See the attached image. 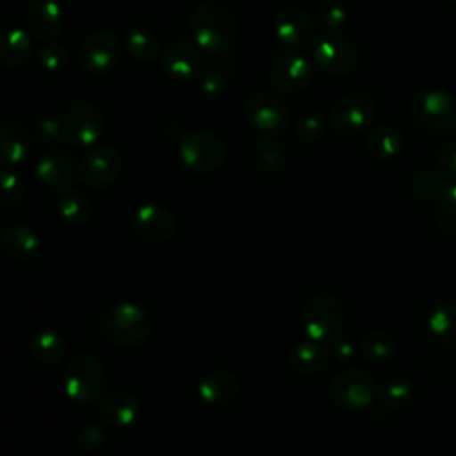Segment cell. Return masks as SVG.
Segmentation results:
<instances>
[{
	"mask_svg": "<svg viewBox=\"0 0 456 456\" xmlns=\"http://www.w3.org/2000/svg\"><path fill=\"white\" fill-rule=\"evenodd\" d=\"M105 130V114L93 102L75 103L61 121V139L68 146L82 148L94 144Z\"/></svg>",
	"mask_w": 456,
	"mask_h": 456,
	"instance_id": "8",
	"label": "cell"
},
{
	"mask_svg": "<svg viewBox=\"0 0 456 456\" xmlns=\"http://www.w3.org/2000/svg\"><path fill=\"white\" fill-rule=\"evenodd\" d=\"M379 394L374 374L362 367H349L331 378L328 385L330 401L342 410H363L370 406Z\"/></svg>",
	"mask_w": 456,
	"mask_h": 456,
	"instance_id": "6",
	"label": "cell"
},
{
	"mask_svg": "<svg viewBox=\"0 0 456 456\" xmlns=\"http://www.w3.org/2000/svg\"><path fill=\"white\" fill-rule=\"evenodd\" d=\"M59 216L69 226H84L93 216V203L91 200L77 189L66 191L59 198Z\"/></svg>",
	"mask_w": 456,
	"mask_h": 456,
	"instance_id": "31",
	"label": "cell"
},
{
	"mask_svg": "<svg viewBox=\"0 0 456 456\" xmlns=\"http://www.w3.org/2000/svg\"><path fill=\"white\" fill-rule=\"evenodd\" d=\"M413 121L429 135H447L456 128V102L440 89H422L411 100Z\"/></svg>",
	"mask_w": 456,
	"mask_h": 456,
	"instance_id": "5",
	"label": "cell"
},
{
	"mask_svg": "<svg viewBox=\"0 0 456 456\" xmlns=\"http://www.w3.org/2000/svg\"><path fill=\"white\" fill-rule=\"evenodd\" d=\"M326 119L319 112H303L294 123V135L303 142H315L322 137Z\"/></svg>",
	"mask_w": 456,
	"mask_h": 456,
	"instance_id": "34",
	"label": "cell"
},
{
	"mask_svg": "<svg viewBox=\"0 0 456 456\" xmlns=\"http://www.w3.org/2000/svg\"><path fill=\"white\" fill-rule=\"evenodd\" d=\"M23 200L21 180L7 169H0V208H14Z\"/></svg>",
	"mask_w": 456,
	"mask_h": 456,
	"instance_id": "35",
	"label": "cell"
},
{
	"mask_svg": "<svg viewBox=\"0 0 456 456\" xmlns=\"http://www.w3.org/2000/svg\"><path fill=\"white\" fill-rule=\"evenodd\" d=\"M317 20L326 28H340L347 20V11L338 0H324L317 9Z\"/></svg>",
	"mask_w": 456,
	"mask_h": 456,
	"instance_id": "38",
	"label": "cell"
},
{
	"mask_svg": "<svg viewBox=\"0 0 456 456\" xmlns=\"http://www.w3.org/2000/svg\"><path fill=\"white\" fill-rule=\"evenodd\" d=\"M440 183H442V180H440L438 173L426 169V171L419 173L417 178L413 180V191L422 200H433Z\"/></svg>",
	"mask_w": 456,
	"mask_h": 456,
	"instance_id": "39",
	"label": "cell"
},
{
	"mask_svg": "<svg viewBox=\"0 0 456 456\" xmlns=\"http://www.w3.org/2000/svg\"><path fill=\"white\" fill-rule=\"evenodd\" d=\"M358 59V46L340 32H330L314 45L315 64L330 75H347L356 68Z\"/></svg>",
	"mask_w": 456,
	"mask_h": 456,
	"instance_id": "11",
	"label": "cell"
},
{
	"mask_svg": "<svg viewBox=\"0 0 456 456\" xmlns=\"http://www.w3.org/2000/svg\"><path fill=\"white\" fill-rule=\"evenodd\" d=\"M28 351L41 363H55L66 353V340L53 330H39L28 338Z\"/></svg>",
	"mask_w": 456,
	"mask_h": 456,
	"instance_id": "30",
	"label": "cell"
},
{
	"mask_svg": "<svg viewBox=\"0 0 456 456\" xmlns=\"http://www.w3.org/2000/svg\"><path fill=\"white\" fill-rule=\"evenodd\" d=\"M228 87V78L223 71L219 69H207L201 73V93L210 96V98H217L221 96Z\"/></svg>",
	"mask_w": 456,
	"mask_h": 456,
	"instance_id": "40",
	"label": "cell"
},
{
	"mask_svg": "<svg viewBox=\"0 0 456 456\" xmlns=\"http://www.w3.org/2000/svg\"><path fill=\"white\" fill-rule=\"evenodd\" d=\"M78 178L91 189H105L112 185L121 171L123 159L110 146H94L78 160Z\"/></svg>",
	"mask_w": 456,
	"mask_h": 456,
	"instance_id": "13",
	"label": "cell"
},
{
	"mask_svg": "<svg viewBox=\"0 0 456 456\" xmlns=\"http://www.w3.org/2000/svg\"><path fill=\"white\" fill-rule=\"evenodd\" d=\"M123 46L128 52L132 59L137 62H151L159 52H160V43L159 37L146 27H132L126 30Z\"/></svg>",
	"mask_w": 456,
	"mask_h": 456,
	"instance_id": "29",
	"label": "cell"
},
{
	"mask_svg": "<svg viewBox=\"0 0 456 456\" xmlns=\"http://www.w3.org/2000/svg\"><path fill=\"white\" fill-rule=\"evenodd\" d=\"M37 135L43 142H53L61 137V123L55 118H41L37 121Z\"/></svg>",
	"mask_w": 456,
	"mask_h": 456,
	"instance_id": "43",
	"label": "cell"
},
{
	"mask_svg": "<svg viewBox=\"0 0 456 456\" xmlns=\"http://www.w3.org/2000/svg\"><path fill=\"white\" fill-rule=\"evenodd\" d=\"M160 66L176 80H192L205 71V55L198 45L178 41L166 46Z\"/></svg>",
	"mask_w": 456,
	"mask_h": 456,
	"instance_id": "15",
	"label": "cell"
},
{
	"mask_svg": "<svg viewBox=\"0 0 456 456\" xmlns=\"http://www.w3.org/2000/svg\"><path fill=\"white\" fill-rule=\"evenodd\" d=\"M135 233L148 242H164L175 233L173 214L159 203H142L132 217Z\"/></svg>",
	"mask_w": 456,
	"mask_h": 456,
	"instance_id": "17",
	"label": "cell"
},
{
	"mask_svg": "<svg viewBox=\"0 0 456 456\" xmlns=\"http://www.w3.org/2000/svg\"><path fill=\"white\" fill-rule=\"evenodd\" d=\"M4 249L18 262H28L36 258L39 251L37 233L25 224H12L4 233Z\"/></svg>",
	"mask_w": 456,
	"mask_h": 456,
	"instance_id": "26",
	"label": "cell"
},
{
	"mask_svg": "<svg viewBox=\"0 0 456 456\" xmlns=\"http://www.w3.org/2000/svg\"><path fill=\"white\" fill-rule=\"evenodd\" d=\"M25 23L32 37L50 41L62 28V9L55 0H37L28 9Z\"/></svg>",
	"mask_w": 456,
	"mask_h": 456,
	"instance_id": "21",
	"label": "cell"
},
{
	"mask_svg": "<svg viewBox=\"0 0 456 456\" xmlns=\"http://www.w3.org/2000/svg\"><path fill=\"white\" fill-rule=\"evenodd\" d=\"M360 351L367 362L381 365V363H388L395 356L397 344L388 333L372 330L362 335Z\"/></svg>",
	"mask_w": 456,
	"mask_h": 456,
	"instance_id": "32",
	"label": "cell"
},
{
	"mask_svg": "<svg viewBox=\"0 0 456 456\" xmlns=\"http://www.w3.org/2000/svg\"><path fill=\"white\" fill-rule=\"evenodd\" d=\"M438 166L447 176L456 178V141L442 146L438 153Z\"/></svg>",
	"mask_w": 456,
	"mask_h": 456,
	"instance_id": "42",
	"label": "cell"
},
{
	"mask_svg": "<svg viewBox=\"0 0 456 456\" xmlns=\"http://www.w3.org/2000/svg\"><path fill=\"white\" fill-rule=\"evenodd\" d=\"M452 2H454V4H456V0H452Z\"/></svg>",
	"mask_w": 456,
	"mask_h": 456,
	"instance_id": "45",
	"label": "cell"
},
{
	"mask_svg": "<svg viewBox=\"0 0 456 456\" xmlns=\"http://www.w3.org/2000/svg\"><path fill=\"white\" fill-rule=\"evenodd\" d=\"M36 57H37V62L41 64V68H45L46 71H57L66 64L68 50L64 45H61L57 41H48L37 48Z\"/></svg>",
	"mask_w": 456,
	"mask_h": 456,
	"instance_id": "36",
	"label": "cell"
},
{
	"mask_svg": "<svg viewBox=\"0 0 456 456\" xmlns=\"http://www.w3.org/2000/svg\"><path fill=\"white\" fill-rule=\"evenodd\" d=\"M105 429L100 424H86L75 435V447L82 452H94L105 442Z\"/></svg>",
	"mask_w": 456,
	"mask_h": 456,
	"instance_id": "37",
	"label": "cell"
},
{
	"mask_svg": "<svg viewBox=\"0 0 456 456\" xmlns=\"http://www.w3.org/2000/svg\"><path fill=\"white\" fill-rule=\"evenodd\" d=\"M267 78L276 93L296 94L310 86L314 78V68L306 57L289 53L278 57L273 62Z\"/></svg>",
	"mask_w": 456,
	"mask_h": 456,
	"instance_id": "14",
	"label": "cell"
},
{
	"mask_svg": "<svg viewBox=\"0 0 456 456\" xmlns=\"http://www.w3.org/2000/svg\"><path fill=\"white\" fill-rule=\"evenodd\" d=\"M62 387L66 395L84 406L102 403L105 397L107 378L98 358L87 353L73 356L62 370Z\"/></svg>",
	"mask_w": 456,
	"mask_h": 456,
	"instance_id": "3",
	"label": "cell"
},
{
	"mask_svg": "<svg viewBox=\"0 0 456 456\" xmlns=\"http://www.w3.org/2000/svg\"><path fill=\"white\" fill-rule=\"evenodd\" d=\"M32 142L30 128L21 119L0 123V166H18L25 160Z\"/></svg>",
	"mask_w": 456,
	"mask_h": 456,
	"instance_id": "19",
	"label": "cell"
},
{
	"mask_svg": "<svg viewBox=\"0 0 456 456\" xmlns=\"http://www.w3.org/2000/svg\"><path fill=\"white\" fill-rule=\"evenodd\" d=\"M328 344V353H330V358H333L335 362H342V363H346V362H349L353 356H354V353H356V346H354V342L349 338V337H344V335H337V337H333L330 342H326Z\"/></svg>",
	"mask_w": 456,
	"mask_h": 456,
	"instance_id": "41",
	"label": "cell"
},
{
	"mask_svg": "<svg viewBox=\"0 0 456 456\" xmlns=\"http://www.w3.org/2000/svg\"><path fill=\"white\" fill-rule=\"evenodd\" d=\"M413 399V385L404 376L390 378L381 388V403L388 410L406 408Z\"/></svg>",
	"mask_w": 456,
	"mask_h": 456,
	"instance_id": "33",
	"label": "cell"
},
{
	"mask_svg": "<svg viewBox=\"0 0 456 456\" xmlns=\"http://www.w3.org/2000/svg\"><path fill=\"white\" fill-rule=\"evenodd\" d=\"M191 34L194 43L208 53L228 50L237 39L235 16L217 2H201L191 12Z\"/></svg>",
	"mask_w": 456,
	"mask_h": 456,
	"instance_id": "1",
	"label": "cell"
},
{
	"mask_svg": "<svg viewBox=\"0 0 456 456\" xmlns=\"http://www.w3.org/2000/svg\"><path fill=\"white\" fill-rule=\"evenodd\" d=\"M123 55V45L119 37L110 30L91 32L78 46V64L87 73H109L119 62Z\"/></svg>",
	"mask_w": 456,
	"mask_h": 456,
	"instance_id": "10",
	"label": "cell"
},
{
	"mask_svg": "<svg viewBox=\"0 0 456 456\" xmlns=\"http://www.w3.org/2000/svg\"><path fill=\"white\" fill-rule=\"evenodd\" d=\"M435 221L442 233L456 235V180H442L435 198Z\"/></svg>",
	"mask_w": 456,
	"mask_h": 456,
	"instance_id": "28",
	"label": "cell"
},
{
	"mask_svg": "<svg viewBox=\"0 0 456 456\" xmlns=\"http://www.w3.org/2000/svg\"><path fill=\"white\" fill-rule=\"evenodd\" d=\"M77 164L78 162H75V159L69 153L53 150V151L45 153L37 160L34 173L45 187H48L52 191H59V189L71 185L77 180V176H78Z\"/></svg>",
	"mask_w": 456,
	"mask_h": 456,
	"instance_id": "18",
	"label": "cell"
},
{
	"mask_svg": "<svg viewBox=\"0 0 456 456\" xmlns=\"http://www.w3.org/2000/svg\"><path fill=\"white\" fill-rule=\"evenodd\" d=\"M426 328L436 342L456 344V303L442 301L435 305L428 314Z\"/></svg>",
	"mask_w": 456,
	"mask_h": 456,
	"instance_id": "25",
	"label": "cell"
},
{
	"mask_svg": "<svg viewBox=\"0 0 456 456\" xmlns=\"http://www.w3.org/2000/svg\"><path fill=\"white\" fill-rule=\"evenodd\" d=\"M239 390H240L239 379L226 370L208 372L207 376L201 378L198 385L200 397L214 408H223L232 404L239 395Z\"/></svg>",
	"mask_w": 456,
	"mask_h": 456,
	"instance_id": "22",
	"label": "cell"
},
{
	"mask_svg": "<svg viewBox=\"0 0 456 456\" xmlns=\"http://www.w3.org/2000/svg\"><path fill=\"white\" fill-rule=\"evenodd\" d=\"M344 317V306L338 297L330 292H317L301 306L299 324L310 340L321 344L340 335Z\"/></svg>",
	"mask_w": 456,
	"mask_h": 456,
	"instance_id": "4",
	"label": "cell"
},
{
	"mask_svg": "<svg viewBox=\"0 0 456 456\" xmlns=\"http://www.w3.org/2000/svg\"><path fill=\"white\" fill-rule=\"evenodd\" d=\"M276 37L292 48H305L314 41V18L299 7H285L274 18Z\"/></svg>",
	"mask_w": 456,
	"mask_h": 456,
	"instance_id": "16",
	"label": "cell"
},
{
	"mask_svg": "<svg viewBox=\"0 0 456 456\" xmlns=\"http://www.w3.org/2000/svg\"><path fill=\"white\" fill-rule=\"evenodd\" d=\"M151 328L150 314L130 301L112 305L100 317L102 335L121 347L141 346L150 338Z\"/></svg>",
	"mask_w": 456,
	"mask_h": 456,
	"instance_id": "2",
	"label": "cell"
},
{
	"mask_svg": "<svg viewBox=\"0 0 456 456\" xmlns=\"http://www.w3.org/2000/svg\"><path fill=\"white\" fill-rule=\"evenodd\" d=\"M34 41L27 30L9 27L0 30V68L12 69L25 66L34 57Z\"/></svg>",
	"mask_w": 456,
	"mask_h": 456,
	"instance_id": "20",
	"label": "cell"
},
{
	"mask_svg": "<svg viewBox=\"0 0 456 456\" xmlns=\"http://www.w3.org/2000/svg\"><path fill=\"white\" fill-rule=\"evenodd\" d=\"M404 137L403 134L392 125H379L374 126L365 141L367 151L379 160H388L397 157L403 151Z\"/></svg>",
	"mask_w": 456,
	"mask_h": 456,
	"instance_id": "27",
	"label": "cell"
},
{
	"mask_svg": "<svg viewBox=\"0 0 456 456\" xmlns=\"http://www.w3.org/2000/svg\"><path fill=\"white\" fill-rule=\"evenodd\" d=\"M249 123L262 134L280 135L290 121L289 105L271 91H256L246 102Z\"/></svg>",
	"mask_w": 456,
	"mask_h": 456,
	"instance_id": "12",
	"label": "cell"
},
{
	"mask_svg": "<svg viewBox=\"0 0 456 456\" xmlns=\"http://www.w3.org/2000/svg\"><path fill=\"white\" fill-rule=\"evenodd\" d=\"M180 162L194 173H210L226 159L224 142L205 130H192L182 135L178 142Z\"/></svg>",
	"mask_w": 456,
	"mask_h": 456,
	"instance_id": "7",
	"label": "cell"
},
{
	"mask_svg": "<svg viewBox=\"0 0 456 456\" xmlns=\"http://www.w3.org/2000/svg\"><path fill=\"white\" fill-rule=\"evenodd\" d=\"M376 114V103L367 93H349L338 98L328 114L330 125L344 137H354L365 132Z\"/></svg>",
	"mask_w": 456,
	"mask_h": 456,
	"instance_id": "9",
	"label": "cell"
},
{
	"mask_svg": "<svg viewBox=\"0 0 456 456\" xmlns=\"http://www.w3.org/2000/svg\"><path fill=\"white\" fill-rule=\"evenodd\" d=\"M141 411L139 399L130 392H114L102 399L100 419L112 428H126L135 422Z\"/></svg>",
	"mask_w": 456,
	"mask_h": 456,
	"instance_id": "23",
	"label": "cell"
},
{
	"mask_svg": "<svg viewBox=\"0 0 456 456\" xmlns=\"http://www.w3.org/2000/svg\"><path fill=\"white\" fill-rule=\"evenodd\" d=\"M281 162V150L278 146H264L260 151V164L265 167H276Z\"/></svg>",
	"mask_w": 456,
	"mask_h": 456,
	"instance_id": "44",
	"label": "cell"
},
{
	"mask_svg": "<svg viewBox=\"0 0 456 456\" xmlns=\"http://www.w3.org/2000/svg\"><path fill=\"white\" fill-rule=\"evenodd\" d=\"M287 362L294 372L310 376L326 369L330 362V353L319 342H299L289 351Z\"/></svg>",
	"mask_w": 456,
	"mask_h": 456,
	"instance_id": "24",
	"label": "cell"
}]
</instances>
